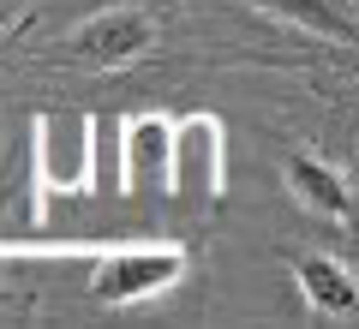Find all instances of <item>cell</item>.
Masks as SVG:
<instances>
[{
  "mask_svg": "<svg viewBox=\"0 0 359 329\" xmlns=\"http://www.w3.org/2000/svg\"><path fill=\"white\" fill-rule=\"evenodd\" d=\"M186 246L174 240H126V246H102L90 257V276H84V300L102 305V311H126V305L144 300H162L168 288H180L186 276Z\"/></svg>",
  "mask_w": 359,
  "mask_h": 329,
  "instance_id": "obj_2",
  "label": "cell"
},
{
  "mask_svg": "<svg viewBox=\"0 0 359 329\" xmlns=\"http://www.w3.org/2000/svg\"><path fill=\"white\" fill-rule=\"evenodd\" d=\"M96 162H102V126L84 108H42L30 126V215H48L54 198H84L96 192Z\"/></svg>",
  "mask_w": 359,
  "mask_h": 329,
  "instance_id": "obj_1",
  "label": "cell"
},
{
  "mask_svg": "<svg viewBox=\"0 0 359 329\" xmlns=\"http://www.w3.org/2000/svg\"><path fill=\"white\" fill-rule=\"evenodd\" d=\"M168 126H174L168 114H132L114 132L120 144L114 186L126 198H168Z\"/></svg>",
  "mask_w": 359,
  "mask_h": 329,
  "instance_id": "obj_5",
  "label": "cell"
},
{
  "mask_svg": "<svg viewBox=\"0 0 359 329\" xmlns=\"http://www.w3.org/2000/svg\"><path fill=\"white\" fill-rule=\"evenodd\" d=\"M282 186H287V198H294L306 215L335 222V228H353V180H347L335 162L299 150V156L282 162Z\"/></svg>",
  "mask_w": 359,
  "mask_h": 329,
  "instance_id": "obj_6",
  "label": "cell"
},
{
  "mask_svg": "<svg viewBox=\"0 0 359 329\" xmlns=\"http://www.w3.org/2000/svg\"><path fill=\"white\" fill-rule=\"evenodd\" d=\"M228 192V126L216 114H180L168 126V198L204 210Z\"/></svg>",
  "mask_w": 359,
  "mask_h": 329,
  "instance_id": "obj_3",
  "label": "cell"
},
{
  "mask_svg": "<svg viewBox=\"0 0 359 329\" xmlns=\"http://www.w3.org/2000/svg\"><path fill=\"white\" fill-rule=\"evenodd\" d=\"M252 13L276 18V25H294L311 30V36L335 42V48H353L359 42V18H353V0H245Z\"/></svg>",
  "mask_w": 359,
  "mask_h": 329,
  "instance_id": "obj_8",
  "label": "cell"
},
{
  "mask_svg": "<svg viewBox=\"0 0 359 329\" xmlns=\"http://www.w3.org/2000/svg\"><path fill=\"white\" fill-rule=\"evenodd\" d=\"M287 269H294V288H299V300H306L311 317H330V323H353L359 317V281H353V269H347L341 257L294 252Z\"/></svg>",
  "mask_w": 359,
  "mask_h": 329,
  "instance_id": "obj_7",
  "label": "cell"
},
{
  "mask_svg": "<svg viewBox=\"0 0 359 329\" xmlns=\"http://www.w3.org/2000/svg\"><path fill=\"white\" fill-rule=\"evenodd\" d=\"M162 42L156 18L144 6H102V13H90L84 25L66 36V54H72L84 72H126L138 66L144 54Z\"/></svg>",
  "mask_w": 359,
  "mask_h": 329,
  "instance_id": "obj_4",
  "label": "cell"
}]
</instances>
